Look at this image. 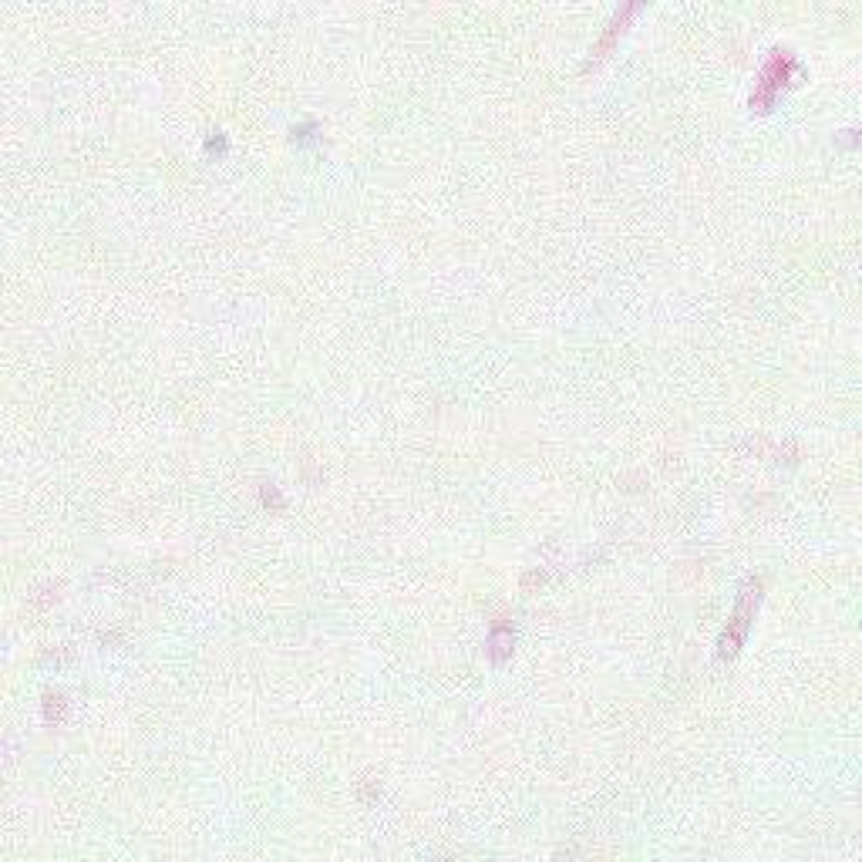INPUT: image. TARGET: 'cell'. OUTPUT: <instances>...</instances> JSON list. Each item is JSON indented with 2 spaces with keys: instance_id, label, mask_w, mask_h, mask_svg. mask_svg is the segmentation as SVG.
Masks as SVG:
<instances>
[{
  "instance_id": "2",
  "label": "cell",
  "mask_w": 862,
  "mask_h": 862,
  "mask_svg": "<svg viewBox=\"0 0 862 862\" xmlns=\"http://www.w3.org/2000/svg\"><path fill=\"white\" fill-rule=\"evenodd\" d=\"M758 606H761V579L748 576L745 583H741V590H738L731 617H728V623H724V630H721V637H718V660L721 664H724V660H734V657L741 654L748 633H751V623H755Z\"/></svg>"
},
{
  "instance_id": "7",
  "label": "cell",
  "mask_w": 862,
  "mask_h": 862,
  "mask_svg": "<svg viewBox=\"0 0 862 862\" xmlns=\"http://www.w3.org/2000/svg\"><path fill=\"white\" fill-rule=\"evenodd\" d=\"M206 152L209 155H212V152H216V155L230 152V142H226V135H222V131H216V135H209V139H206Z\"/></svg>"
},
{
  "instance_id": "3",
  "label": "cell",
  "mask_w": 862,
  "mask_h": 862,
  "mask_svg": "<svg viewBox=\"0 0 862 862\" xmlns=\"http://www.w3.org/2000/svg\"><path fill=\"white\" fill-rule=\"evenodd\" d=\"M640 11H644V4H623V7H620V11L613 14V17H610V24H606V31H603V34H600V41L593 44L590 58H586V65H583V75H586L590 68H596V65H600V61H603V58H606V54H610V51H613V48H617V41L623 38V31H627V24H630V21H633V17H637V14H640Z\"/></svg>"
},
{
  "instance_id": "4",
  "label": "cell",
  "mask_w": 862,
  "mask_h": 862,
  "mask_svg": "<svg viewBox=\"0 0 862 862\" xmlns=\"http://www.w3.org/2000/svg\"><path fill=\"white\" fill-rule=\"evenodd\" d=\"M515 650V630L512 623H502V620H495L489 630V640H485V654H489L492 664H505L509 657H512Z\"/></svg>"
},
{
  "instance_id": "9",
  "label": "cell",
  "mask_w": 862,
  "mask_h": 862,
  "mask_svg": "<svg viewBox=\"0 0 862 862\" xmlns=\"http://www.w3.org/2000/svg\"><path fill=\"white\" fill-rule=\"evenodd\" d=\"M842 145H856V129L842 131Z\"/></svg>"
},
{
  "instance_id": "6",
  "label": "cell",
  "mask_w": 862,
  "mask_h": 862,
  "mask_svg": "<svg viewBox=\"0 0 862 862\" xmlns=\"http://www.w3.org/2000/svg\"><path fill=\"white\" fill-rule=\"evenodd\" d=\"M259 502L266 505V509H276V512H280V509H286L284 492L276 489V485H270V482H266V485H259Z\"/></svg>"
},
{
  "instance_id": "8",
  "label": "cell",
  "mask_w": 862,
  "mask_h": 862,
  "mask_svg": "<svg viewBox=\"0 0 862 862\" xmlns=\"http://www.w3.org/2000/svg\"><path fill=\"white\" fill-rule=\"evenodd\" d=\"M313 131H317V125L310 122V125H303V129H293V142H310L313 139Z\"/></svg>"
},
{
  "instance_id": "1",
  "label": "cell",
  "mask_w": 862,
  "mask_h": 862,
  "mask_svg": "<svg viewBox=\"0 0 862 862\" xmlns=\"http://www.w3.org/2000/svg\"><path fill=\"white\" fill-rule=\"evenodd\" d=\"M798 77H802L798 58L788 51V48H775V51L765 58L758 77H755V91H751V102H748L751 104V112H758V115L772 112L775 102H778L792 85H798Z\"/></svg>"
},
{
  "instance_id": "5",
  "label": "cell",
  "mask_w": 862,
  "mask_h": 862,
  "mask_svg": "<svg viewBox=\"0 0 862 862\" xmlns=\"http://www.w3.org/2000/svg\"><path fill=\"white\" fill-rule=\"evenodd\" d=\"M68 714L65 694H48L44 697V724H61Z\"/></svg>"
}]
</instances>
